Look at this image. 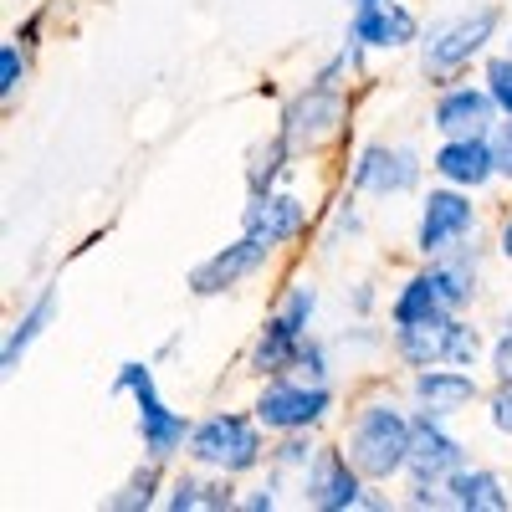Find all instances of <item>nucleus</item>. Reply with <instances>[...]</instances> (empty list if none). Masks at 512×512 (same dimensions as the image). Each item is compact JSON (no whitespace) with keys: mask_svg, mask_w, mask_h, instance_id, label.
Masks as SVG:
<instances>
[{"mask_svg":"<svg viewBox=\"0 0 512 512\" xmlns=\"http://www.w3.org/2000/svg\"><path fill=\"white\" fill-rule=\"evenodd\" d=\"M410 441H415V415L395 395H374L349 415L344 451L354 456V466L369 482H390V477H405Z\"/></svg>","mask_w":512,"mask_h":512,"instance_id":"obj_1","label":"nucleus"},{"mask_svg":"<svg viewBox=\"0 0 512 512\" xmlns=\"http://www.w3.org/2000/svg\"><path fill=\"white\" fill-rule=\"evenodd\" d=\"M164 507L169 512H226V507H241V497H236L226 472H205V466H195V472L169 482Z\"/></svg>","mask_w":512,"mask_h":512,"instance_id":"obj_19","label":"nucleus"},{"mask_svg":"<svg viewBox=\"0 0 512 512\" xmlns=\"http://www.w3.org/2000/svg\"><path fill=\"white\" fill-rule=\"evenodd\" d=\"M466 466V446L446 431V420L431 410H415V441L405 461V487H446Z\"/></svg>","mask_w":512,"mask_h":512,"instance_id":"obj_12","label":"nucleus"},{"mask_svg":"<svg viewBox=\"0 0 512 512\" xmlns=\"http://www.w3.org/2000/svg\"><path fill=\"white\" fill-rule=\"evenodd\" d=\"M26 52H31V47H26L21 36H11L6 47H0V103H6V108H11V103L21 98V88H26V72H31Z\"/></svg>","mask_w":512,"mask_h":512,"instance_id":"obj_26","label":"nucleus"},{"mask_svg":"<svg viewBox=\"0 0 512 512\" xmlns=\"http://www.w3.org/2000/svg\"><path fill=\"white\" fill-rule=\"evenodd\" d=\"M497 256H502V262H512V210L497 221Z\"/></svg>","mask_w":512,"mask_h":512,"instance_id":"obj_35","label":"nucleus"},{"mask_svg":"<svg viewBox=\"0 0 512 512\" xmlns=\"http://www.w3.org/2000/svg\"><path fill=\"white\" fill-rule=\"evenodd\" d=\"M472 236H477L472 190H456V185L441 180L431 195L420 200V216H415V256H420V262H431V256L461 251Z\"/></svg>","mask_w":512,"mask_h":512,"instance_id":"obj_9","label":"nucleus"},{"mask_svg":"<svg viewBox=\"0 0 512 512\" xmlns=\"http://www.w3.org/2000/svg\"><path fill=\"white\" fill-rule=\"evenodd\" d=\"M359 6H374V0H349V11H359Z\"/></svg>","mask_w":512,"mask_h":512,"instance_id":"obj_36","label":"nucleus"},{"mask_svg":"<svg viewBox=\"0 0 512 512\" xmlns=\"http://www.w3.org/2000/svg\"><path fill=\"white\" fill-rule=\"evenodd\" d=\"M52 318H57V287H41V292L31 297V303H26V313L6 328V344H0V369L16 374V369H21V359L31 354V344L52 328Z\"/></svg>","mask_w":512,"mask_h":512,"instance_id":"obj_21","label":"nucleus"},{"mask_svg":"<svg viewBox=\"0 0 512 512\" xmlns=\"http://www.w3.org/2000/svg\"><path fill=\"white\" fill-rule=\"evenodd\" d=\"M497 103L482 82H446L431 103V128L441 139H466V134H492L497 123Z\"/></svg>","mask_w":512,"mask_h":512,"instance_id":"obj_15","label":"nucleus"},{"mask_svg":"<svg viewBox=\"0 0 512 512\" xmlns=\"http://www.w3.org/2000/svg\"><path fill=\"white\" fill-rule=\"evenodd\" d=\"M502 31V6H477V11H456V16H441L420 31V72L431 88H446L456 82L472 62L487 57V47Z\"/></svg>","mask_w":512,"mask_h":512,"instance_id":"obj_2","label":"nucleus"},{"mask_svg":"<svg viewBox=\"0 0 512 512\" xmlns=\"http://www.w3.org/2000/svg\"><path fill=\"white\" fill-rule=\"evenodd\" d=\"M492 159H497V180H507L512 185V113H502L497 123H492Z\"/></svg>","mask_w":512,"mask_h":512,"instance_id":"obj_30","label":"nucleus"},{"mask_svg":"<svg viewBox=\"0 0 512 512\" xmlns=\"http://www.w3.org/2000/svg\"><path fill=\"white\" fill-rule=\"evenodd\" d=\"M482 88L492 93L497 113H512V52L482 57Z\"/></svg>","mask_w":512,"mask_h":512,"instance_id":"obj_28","label":"nucleus"},{"mask_svg":"<svg viewBox=\"0 0 512 512\" xmlns=\"http://www.w3.org/2000/svg\"><path fill=\"white\" fill-rule=\"evenodd\" d=\"M113 395H128V400H134V431H139V441H144V456H154V461L169 466V461H175V456L190 446L195 420H185L180 410L164 405L149 359H123L118 374H113Z\"/></svg>","mask_w":512,"mask_h":512,"instance_id":"obj_4","label":"nucleus"},{"mask_svg":"<svg viewBox=\"0 0 512 512\" xmlns=\"http://www.w3.org/2000/svg\"><path fill=\"white\" fill-rule=\"evenodd\" d=\"M487 364H492V379H507V384H512V313L502 318V333L492 338Z\"/></svg>","mask_w":512,"mask_h":512,"instance_id":"obj_31","label":"nucleus"},{"mask_svg":"<svg viewBox=\"0 0 512 512\" xmlns=\"http://www.w3.org/2000/svg\"><path fill=\"white\" fill-rule=\"evenodd\" d=\"M267 262H272V246L241 231L231 246L210 251L205 262H195V267H190V277H185V287H190L195 297H226V292H236L246 277L267 272Z\"/></svg>","mask_w":512,"mask_h":512,"instance_id":"obj_13","label":"nucleus"},{"mask_svg":"<svg viewBox=\"0 0 512 512\" xmlns=\"http://www.w3.org/2000/svg\"><path fill=\"white\" fill-rule=\"evenodd\" d=\"M318 451H323V446H318V436H313V431H282V436H277V446L267 451L272 477H277V482H282L287 472L303 477L308 466H313V456H318Z\"/></svg>","mask_w":512,"mask_h":512,"instance_id":"obj_25","label":"nucleus"},{"mask_svg":"<svg viewBox=\"0 0 512 512\" xmlns=\"http://www.w3.org/2000/svg\"><path fill=\"white\" fill-rule=\"evenodd\" d=\"M420 175H425V159H420L410 144L374 139V144H364V149L354 154L349 190H354V195H369V200H395V195L420 190Z\"/></svg>","mask_w":512,"mask_h":512,"instance_id":"obj_10","label":"nucleus"},{"mask_svg":"<svg viewBox=\"0 0 512 512\" xmlns=\"http://www.w3.org/2000/svg\"><path fill=\"white\" fill-rule=\"evenodd\" d=\"M507 52H512V36H507Z\"/></svg>","mask_w":512,"mask_h":512,"instance_id":"obj_37","label":"nucleus"},{"mask_svg":"<svg viewBox=\"0 0 512 512\" xmlns=\"http://www.w3.org/2000/svg\"><path fill=\"white\" fill-rule=\"evenodd\" d=\"M390 349H395V359L405 369H431V364L477 369V359L487 354V338H482V328L466 313H446V318L415 323V328H395Z\"/></svg>","mask_w":512,"mask_h":512,"instance_id":"obj_7","label":"nucleus"},{"mask_svg":"<svg viewBox=\"0 0 512 512\" xmlns=\"http://www.w3.org/2000/svg\"><path fill=\"white\" fill-rule=\"evenodd\" d=\"M344 236H349V241L364 236V216H359V205H354V200H338V205H333V226H328L323 246H344Z\"/></svg>","mask_w":512,"mask_h":512,"instance_id":"obj_29","label":"nucleus"},{"mask_svg":"<svg viewBox=\"0 0 512 512\" xmlns=\"http://www.w3.org/2000/svg\"><path fill=\"white\" fill-rule=\"evenodd\" d=\"M451 308L441 303V292H436V282H431V272H410L400 287H395V297H390V328H415V323H431V318H446Z\"/></svg>","mask_w":512,"mask_h":512,"instance_id":"obj_22","label":"nucleus"},{"mask_svg":"<svg viewBox=\"0 0 512 512\" xmlns=\"http://www.w3.org/2000/svg\"><path fill=\"white\" fill-rule=\"evenodd\" d=\"M267 425L256 420V410H210L205 420H195L185 456L205 472H226V477H246L267 461Z\"/></svg>","mask_w":512,"mask_h":512,"instance_id":"obj_3","label":"nucleus"},{"mask_svg":"<svg viewBox=\"0 0 512 512\" xmlns=\"http://www.w3.org/2000/svg\"><path fill=\"white\" fill-rule=\"evenodd\" d=\"M287 374H297V379H313V384H333V349L323 344V338L313 333L303 349H297V359H292V369Z\"/></svg>","mask_w":512,"mask_h":512,"instance_id":"obj_27","label":"nucleus"},{"mask_svg":"<svg viewBox=\"0 0 512 512\" xmlns=\"http://www.w3.org/2000/svg\"><path fill=\"white\" fill-rule=\"evenodd\" d=\"M313 318H318V287L313 282H292L277 297V308L262 318V328H256L251 349H246V369L262 374V379L287 374L297 349L313 338Z\"/></svg>","mask_w":512,"mask_h":512,"instance_id":"obj_5","label":"nucleus"},{"mask_svg":"<svg viewBox=\"0 0 512 512\" xmlns=\"http://www.w3.org/2000/svg\"><path fill=\"white\" fill-rule=\"evenodd\" d=\"M446 497H451L456 512H507L512 507L507 482L492 472V466H472V461H466L461 472L446 482Z\"/></svg>","mask_w":512,"mask_h":512,"instance_id":"obj_20","label":"nucleus"},{"mask_svg":"<svg viewBox=\"0 0 512 512\" xmlns=\"http://www.w3.org/2000/svg\"><path fill=\"white\" fill-rule=\"evenodd\" d=\"M297 492H303V507L313 512H354L369 497V477L354 466L344 446H323L308 472L297 477Z\"/></svg>","mask_w":512,"mask_h":512,"instance_id":"obj_11","label":"nucleus"},{"mask_svg":"<svg viewBox=\"0 0 512 512\" xmlns=\"http://www.w3.org/2000/svg\"><path fill=\"white\" fill-rule=\"evenodd\" d=\"M338 395L333 384H313V379H297V374H272L262 379L251 410L256 420L267 425V436H282V431H318V425L333 415Z\"/></svg>","mask_w":512,"mask_h":512,"instance_id":"obj_8","label":"nucleus"},{"mask_svg":"<svg viewBox=\"0 0 512 512\" xmlns=\"http://www.w3.org/2000/svg\"><path fill=\"white\" fill-rule=\"evenodd\" d=\"M410 400H415V410H431V415L451 420L482 400V384L461 364H431V369H410Z\"/></svg>","mask_w":512,"mask_h":512,"instance_id":"obj_16","label":"nucleus"},{"mask_svg":"<svg viewBox=\"0 0 512 512\" xmlns=\"http://www.w3.org/2000/svg\"><path fill=\"white\" fill-rule=\"evenodd\" d=\"M292 144L282 139V134H272V139H262L251 154H246V195H267V190H282V180H287V169H292Z\"/></svg>","mask_w":512,"mask_h":512,"instance_id":"obj_23","label":"nucleus"},{"mask_svg":"<svg viewBox=\"0 0 512 512\" xmlns=\"http://www.w3.org/2000/svg\"><path fill=\"white\" fill-rule=\"evenodd\" d=\"M159 487H164V461L144 456L139 472H128V477H123V487H118V492H108V507H113V512H149V507H159V502H164V497H159Z\"/></svg>","mask_w":512,"mask_h":512,"instance_id":"obj_24","label":"nucleus"},{"mask_svg":"<svg viewBox=\"0 0 512 512\" xmlns=\"http://www.w3.org/2000/svg\"><path fill=\"white\" fill-rule=\"evenodd\" d=\"M431 175L456 185V190H487L497 180V159H492V139L487 134H466V139H441L431 154Z\"/></svg>","mask_w":512,"mask_h":512,"instance_id":"obj_18","label":"nucleus"},{"mask_svg":"<svg viewBox=\"0 0 512 512\" xmlns=\"http://www.w3.org/2000/svg\"><path fill=\"white\" fill-rule=\"evenodd\" d=\"M241 507H246V512H277V507H282V497H277V477H272L267 487H256L251 497H241Z\"/></svg>","mask_w":512,"mask_h":512,"instance_id":"obj_33","label":"nucleus"},{"mask_svg":"<svg viewBox=\"0 0 512 512\" xmlns=\"http://www.w3.org/2000/svg\"><path fill=\"white\" fill-rule=\"evenodd\" d=\"M241 231L267 241L272 251L292 246L308 236V205L303 195L292 190H267V195H246V210H241Z\"/></svg>","mask_w":512,"mask_h":512,"instance_id":"obj_14","label":"nucleus"},{"mask_svg":"<svg viewBox=\"0 0 512 512\" xmlns=\"http://www.w3.org/2000/svg\"><path fill=\"white\" fill-rule=\"evenodd\" d=\"M349 308H354V318H364V313L374 308V282H354V292H349Z\"/></svg>","mask_w":512,"mask_h":512,"instance_id":"obj_34","label":"nucleus"},{"mask_svg":"<svg viewBox=\"0 0 512 512\" xmlns=\"http://www.w3.org/2000/svg\"><path fill=\"white\" fill-rule=\"evenodd\" d=\"M349 123V93L344 82H318L308 77L287 103H282V118H277V134L292 144V154H323Z\"/></svg>","mask_w":512,"mask_h":512,"instance_id":"obj_6","label":"nucleus"},{"mask_svg":"<svg viewBox=\"0 0 512 512\" xmlns=\"http://www.w3.org/2000/svg\"><path fill=\"white\" fill-rule=\"evenodd\" d=\"M487 420L497 436H512V384L507 379H497V390L487 395Z\"/></svg>","mask_w":512,"mask_h":512,"instance_id":"obj_32","label":"nucleus"},{"mask_svg":"<svg viewBox=\"0 0 512 512\" xmlns=\"http://www.w3.org/2000/svg\"><path fill=\"white\" fill-rule=\"evenodd\" d=\"M349 36L364 52H405L420 47V21L400 0H374V6L349 11Z\"/></svg>","mask_w":512,"mask_h":512,"instance_id":"obj_17","label":"nucleus"}]
</instances>
